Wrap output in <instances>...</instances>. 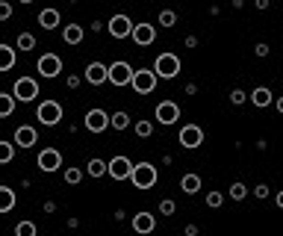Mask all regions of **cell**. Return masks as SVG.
Here are the masks:
<instances>
[{
  "mask_svg": "<svg viewBox=\"0 0 283 236\" xmlns=\"http://www.w3.org/2000/svg\"><path fill=\"white\" fill-rule=\"evenodd\" d=\"M0 56H3V62H0V71H12L15 68V47L12 44H0Z\"/></svg>",
  "mask_w": 283,
  "mask_h": 236,
  "instance_id": "22",
  "label": "cell"
},
{
  "mask_svg": "<svg viewBox=\"0 0 283 236\" xmlns=\"http://www.w3.org/2000/svg\"><path fill=\"white\" fill-rule=\"evenodd\" d=\"M83 127H86L89 133H103L106 127H112V115L94 106V109H89V112H86V118H83Z\"/></svg>",
  "mask_w": 283,
  "mask_h": 236,
  "instance_id": "5",
  "label": "cell"
},
{
  "mask_svg": "<svg viewBox=\"0 0 283 236\" xmlns=\"http://www.w3.org/2000/svg\"><path fill=\"white\" fill-rule=\"evenodd\" d=\"M59 21H62V15H59V9H53V6H47V9L38 12V27H41V30H56Z\"/></svg>",
  "mask_w": 283,
  "mask_h": 236,
  "instance_id": "17",
  "label": "cell"
},
{
  "mask_svg": "<svg viewBox=\"0 0 283 236\" xmlns=\"http://www.w3.org/2000/svg\"><path fill=\"white\" fill-rule=\"evenodd\" d=\"M227 195H230V198H233V201H242V198H245V195H248V186H245V183H239V180H236V183H233V186H230V192H227Z\"/></svg>",
  "mask_w": 283,
  "mask_h": 236,
  "instance_id": "32",
  "label": "cell"
},
{
  "mask_svg": "<svg viewBox=\"0 0 283 236\" xmlns=\"http://www.w3.org/2000/svg\"><path fill=\"white\" fill-rule=\"evenodd\" d=\"M86 174H89V177H103V174H109V163H103V160L94 157L92 163L86 166Z\"/></svg>",
  "mask_w": 283,
  "mask_h": 236,
  "instance_id": "25",
  "label": "cell"
},
{
  "mask_svg": "<svg viewBox=\"0 0 283 236\" xmlns=\"http://www.w3.org/2000/svg\"><path fill=\"white\" fill-rule=\"evenodd\" d=\"M248 101L254 106H269V103H275V95H272V89H266V86H257L251 95H248Z\"/></svg>",
  "mask_w": 283,
  "mask_h": 236,
  "instance_id": "20",
  "label": "cell"
},
{
  "mask_svg": "<svg viewBox=\"0 0 283 236\" xmlns=\"http://www.w3.org/2000/svg\"><path fill=\"white\" fill-rule=\"evenodd\" d=\"M62 38H65V44L77 47V44H83V38H86V30H83L80 24H68V27L62 30Z\"/></svg>",
  "mask_w": 283,
  "mask_h": 236,
  "instance_id": "19",
  "label": "cell"
},
{
  "mask_svg": "<svg viewBox=\"0 0 283 236\" xmlns=\"http://www.w3.org/2000/svg\"><path fill=\"white\" fill-rule=\"evenodd\" d=\"M80 180H83V171H80V169H74V166H71V169H65V183H68V186H77Z\"/></svg>",
  "mask_w": 283,
  "mask_h": 236,
  "instance_id": "33",
  "label": "cell"
},
{
  "mask_svg": "<svg viewBox=\"0 0 283 236\" xmlns=\"http://www.w3.org/2000/svg\"><path fill=\"white\" fill-rule=\"evenodd\" d=\"M133 77H136V71H133V65L130 62H124V59H118V62H112L109 65V83L112 86H133Z\"/></svg>",
  "mask_w": 283,
  "mask_h": 236,
  "instance_id": "7",
  "label": "cell"
},
{
  "mask_svg": "<svg viewBox=\"0 0 283 236\" xmlns=\"http://www.w3.org/2000/svg\"><path fill=\"white\" fill-rule=\"evenodd\" d=\"M35 166H38V171H44V174L59 171V166H62V154H59L56 148H44V151H38Z\"/></svg>",
  "mask_w": 283,
  "mask_h": 236,
  "instance_id": "12",
  "label": "cell"
},
{
  "mask_svg": "<svg viewBox=\"0 0 283 236\" xmlns=\"http://www.w3.org/2000/svg\"><path fill=\"white\" fill-rule=\"evenodd\" d=\"M133 41H136L139 47L154 44V41H157V27H154V24H136V30H133Z\"/></svg>",
  "mask_w": 283,
  "mask_h": 236,
  "instance_id": "16",
  "label": "cell"
},
{
  "mask_svg": "<svg viewBox=\"0 0 283 236\" xmlns=\"http://www.w3.org/2000/svg\"><path fill=\"white\" fill-rule=\"evenodd\" d=\"M133 231L142 234V236L154 234V231H157V219H154V213H136V216H133Z\"/></svg>",
  "mask_w": 283,
  "mask_h": 236,
  "instance_id": "15",
  "label": "cell"
},
{
  "mask_svg": "<svg viewBox=\"0 0 283 236\" xmlns=\"http://www.w3.org/2000/svg\"><path fill=\"white\" fill-rule=\"evenodd\" d=\"M183 234H186V236H198V234H201V228H198V225H186V228H183Z\"/></svg>",
  "mask_w": 283,
  "mask_h": 236,
  "instance_id": "41",
  "label": "cell"
},
{
  "mask_svg": "<svg viewBox=\"0 0 283 236\" xmlns=\"http://www.w3.org/2000/svg\"><path fill=\"white\" fill-rule=\"evenodd\" d=\"M157 21L162 27H174V24H177V12H174V9H162L157 15Z\"/></svg>",
  "mask_w": 283,
  "mask_h": 236,
  "instance_id": "30",
  "label": "cell"
},
{
  "mask_svg": "<svg viewBox=\"0 0 283 236\" xmlns=\"http://www.w3.org/2000/svg\"><path fill=\"white\" fill-rule=\"evenodd\" d=\"M83 80H86V83H92V86H100V83H109V65H103V62H92V65L86 68V74H83Z\"/></svg>",
  "mask_w": 283,
  "mask_h": 236,
  "instance_id": "14",
  "label": "cell"
},
{
  "mask_svg": "<svg viewBox=\"0 0 283 236\" xmlns=\"http://www.w3.org/2000/svg\"><path fill=\"white\" fill-rule=\"evenodd\" d=\"M0 198H3V201H0V213H12V207H15V201H18L15 192H12L9 186H0Z\"/></svg>",
  "mask_w": 283,
  "mask_h": 236,
  "instance_id": "24",
  "label": "cell"
},
{
  "mask_svg": "<svg viewBox=\"0 0 283 236\" xmlns=\"http://www.w3.org/2000/svg\"><path fill=\"white\" fill-rule=\"evenodd\" d=\"M275 109H278V112L283 115V98H278V101H275Z\"/></svg>",
  "mask_w": 283,
  "mask_h": 236,
  "instance_id": "45",
  "label": "cell"
},
{
  "mask_svg": "<svg viewBox=\"0 0 283 236\" xmlns=\"http://www.w3.org/2000/svg\"><path fill=\"white\" fill-rule=\"evenodd\" d=\"M157 180H159L157 166H151V163H136L133 177H130V183H133L136 189H151V186H157Z\"/></svg>",
  "mask_w": 283,
  "mask_h": 236,
  "instance_id": "1",
  "label": "cell"
},
{
  "mask_svg": "<svg viewBox=\"0 0 283 236\" xmlns=\"http://www.w3.org/2000/svg\"><path fill=\"white\" fill-rule=\"evenodd\" d=\"M154 118H157L162 127H171V124H177V118H180V103H174V101L157 103V109H154Z\"/></svg>",
  "mask_w": 283,
  "mask_h": 236,
  "instance_id": "9",
  "label": "cell"
},
{
  "mask_svg": "<svg viewBox=\"0 0 283 236\" xmlns=\"http://www.w3.org/2000/svg\"><path fill=\"white\" fill-rule=\"evenodd\" d=\"M133 30H136V24L127 18V15H121V12H115L109 21H106V33L112 35V38H133Z\"/></svg>",
  "mask_w": 283,
  "mask_h": 236,
  "instance_id": "4",
  "label": "cell"
},
{
  "mask_svg": "<svg viewBox=\"0 0 283 236\" xmlns=\"http://www.w3.org/2000/svg\"><path fill=\"white\" fill-rule=\"evenodd\" d=\"M21 3H32V0H21Z\"/></svg>",
  "mask_w": 283,
  "mask_h": 236,
  "instance_id": "46",
  "label": "cell"
},
{
  "mask_svg": "<svg viewBox=\"0 0 283 236\" xmlns=\"http://www.w3.org/2000/svg\"><path fill=\"white\" fill-rule=\"evenodd\" d=\"M254 6H257V9H269V6H272V0H254Z\"/></svg>",
  "mask_w": 283,
  "mask_h": 236,
  "instance_id": "42",
  "label": "cell"
},
{
  "mask_svg": "<svg viewBox=\"0 0 283 236\" xmlns=\"http://www.w3.org/2000/svg\"><path fill=\"white\" fill-rule=\"evenodd\" d=\"M177 142H180V148H186V151H195V148H201L204 145V127H198V124H186L180 136H177Z\"/></svg>",
  "mask_w": 283,
  "mask_h": 236,
  "instance_id": "11",
  "label": "cell"
},
{
  "mask_svg": "<svg viewBox=\"0 0 283 236\" xmlns=\"http://www.w3.org/2000/svg\"><path fill=\"white\" fill-rule=\"evenodd\" d=\"M35 118H38V124H44V127H56V124L62 121V103H59V101H44V103H38V109H35Z\"/></svg>",
  "mask_w": 283,
  "mask_h": 236,
  "instance_id": "3",
  "label": "cell"
},
{
  "mask_svg": "<svg viewBox=\"0 0 283 236\" xmlns=\"http://www.w3.org/2000/svg\"><path fill=\"white\" fill-rule=\"evenodd\" d=\"M159 83V74L154 68H142V71H136V77H133V89L139 92V95H151L154 89H157Z\"/></svg>",
  "mask_w": 283,
  "mask_h": 236,
  "instance_id": "8",
  "label": "cell"
},
{
  "mask_svg": "<svg viewBox=\"0 0 283 236\" xmlns=\"http://www.w3.org/2000/svg\"><path fill=\"white\" fill-rule=\"evenodd\" d=\"M133 169H136V166H133L127 157H112V160H109V177L118 180V183H121V180H130V177H133Z\"/></svg>",
  "mask_w": 283,
  "mask_h": 236,
  "instance_id": "13",
  "label": "cell"
},
{
  "mask_svg": "<svg viewBox=\"0 0 283 236\" xmlns=\"http://www.w3.org/2000/svg\"><path fill=\"white\" fill-rule=\"evenodd\" d=\"M198 189H201V174H183V177H180V192L195 195Z\"/></svg>",
  "mask_w": 283,
  "mask_h": 236,
  "instance_id": "21",
  "label": "cell"
},
{
  "mask_svg": "<svg viewBox=\"0 0 283 236\" xmlns=\"http://www.w3.org/2000/svg\"><path fill=\"white\" fill-rule=\"evenodd\" d=\"M9 18H12V3L3 0V3H0V21H9Z\"/></svg>",
  "mask_w": 283,
  "mask_h": 236,
  "instance_id": "37",
  "label": "cell"
},
{
  "mask_svg": "<svg viewBox=\"0 0 283 236\" xmlns=\"http://www.w3.org/2000/svg\"><path fill=\"white\" fill-rule=\"evenodd\" d=\"M159 213H162V216H174V213H177V204L171 201V198H162V201H159Z\"/></svg>",
  "mask_w": 283,
  "mask_h": 236,
  "instance_id": "34",
  "label": "cell"
},
{
  "mask_svg": "<svg viewBox=\"0 0 283 236\" xmlns=\"http://www.w3.org/2000/svg\"><path fill=\"white\" fill-rule=\"evenodd\" d=\"M254 53H257V56H269V44H266V41L254 44Z\"/></svg>",
  "mask_w": 283,
  "mask_h": 236,
  "instance_id": "39",
  "label": "cell"
},
{
  "mask_svg": "<svg viewBox=\"0 0 283 236\" xmlns=\"http://www.w3.org/2000/svg\"><path fill=\"white\" fill-rule=\"evenodd\" d=\"M180 68H183V62H180L177 53H159L157 59H154V71H157L159 77H165V80H174L180 74Z\"/></svg>",
  "mask_w": 283,
  "mask_h": 236,
  "instance_id": "2",
  "label": "cell"
},
{
  "mask_svg": "<svg viewBox=\"0 0 283 236\" xmlns=\"http://www.w3.org/2000/svg\"><path fill=\"white\" fill-rule=\"evenodd\" d=\"M12 157H15V145H12V142H0V163L9 166Z\"/></svg>",
  "mask_w": 283,
  "mask_h": 236,
  "instance_id": "29",
  "label": "cell"
},
{
  "mask_svg": "<svg viewBox=\"0 0 283 236\" xmlns=\"http://www.w3.org/2000/svg\"><path fill=\"white\" fill-rule=\"evenodd\" d=\"M221 204H224V195H221V192H210V195H207V207H210V210H219Z\"/></svg>",
  "mask_w": 283,
  "mask_h": 236,
  "instance_id": "35",
  "label": "cell"
},
{
  "mask_svg": "<svg viewBox=\"0 0 283 236\" xmlns=\"http://www.w3.org/2000/svg\"><path fill=\"white\" fill-rule=\"evenodd\" d=\"M275 204H278V210H283V189L275 195Z\"/></svg>",
  "mask_w": 283,
  "mask_h": 236,
  "instance_id": "44",
  "label": "cell"
},
{
  "mask_svg": "<svg viewBox=\"0 0 283 236\" xmlns=\"http://www.w3.org/2000/svg\"><path fill=\"white\" fill-rule=\"evenodd\" d=\"M245 101H248V95H245L242 89H233V92H230V103H233V106H239V103H245Z\"/></svg>",
  "mask_w": 283,
  "mask_h": 236,
  "instance_id": "36",
  "label": "cell"
},
{
  "mask_svg": "<svg viewBox=\"0 0 283 236\" xmlns=\"http://www.w3.org/2000/svg\"><path fill=\"white\" fill-rule=\"evenodd\" d=\"M133 130H136V136H139V139H151V136H154V124L142 118V121H136V124H133Z\"/></svg>",
  "mask_w": 283,
  "mask_h": 236,
  "instance_id": "26",
  "label": "cell"
},
{
  "mask_svg": "<svg viewBox=\"0 0 283 236\" xmlns=\"http://www.w3.org/2000/svg\"><path fill=\"white\" fill-rule=\"evenodd\" d=\"M15 101H18V98H15L12 92H3V95H0V115H3V118H9V115L15 112Z\"/></svg>",
  "mask_w": 283,
  "mask_h": 236,
  "instance_id": "23",
  "label": "cell"
},
{
  "mask_svg": "<svg viewBox=\"0 0 283 236\" xmlns=\"http://www.w3.org/2000/svg\"><path fill=\"white\" fill-rule=\"evenodd\" d=\"M35 71H38V77H47V80L59 77V74H62V56H59V53H44V56H38Z\"/></svg>",
  "mask_w": 283,
  "mask_h": 236,
  "instance_id": "6",
  "label": "cell"
},
{
  "mask_svg": "<svg viewBox=\"0 0 283 236\" xmlns=\"http://www.w3.org/2000/svg\"><path fill=\"white\" fill-rule=\"evenodd\" d=\"M254 195H257V198H269V186H266V183H257V186H254Z\"/></svg>",
  "mask_w": 283,
  "mask_h": 236,
  "instance_id": "38",
  "label": "cell"
},
{
  "mask_svg": "<svg viewBox=\"0 0 283 236\" xmlns=\"http://www.w3.org/2000/svg\"><path fill=\"white\" fill-rule=\"evenodd\" d=\"M35 234H38L35 222H18L15 225V236H35Z\"/></svg>",
  "mask_w": 283,
  "mask_h": 236,
  "instance_id": "28",
  "label": "cell"
},
{
  "mask_svg": "<svg viewBox=\"0 0 283 236\" xmlns=\"http://www.w3.org/2000/svg\"><path fill=\"white\" fill-rule=\"evenodd\" d=\"M186 47H198V35H186Z\"/></svg>",
  "mask_w": 283,
  "mask_h": 236,
  "instance_id": "43",
  "label": "cell"
},
{
  "mask_svg": "<svg viewBox=\"0 0 283 236\" xmlns=\"http://www.w3.org/2000/svg\"><path fill=\"white\" fill-rule=\"evenodd\" d=\"M12 95H15L18 101L30 103V101H35V98H38V83H35L32 77H21V80H15Z\"/></svg>",
  "mask_w": 283,
  "mask_h": 236,
  "instance_id": "10",
  "label": "cell"
},
{
  "mask_svg": "<svg viewBox=\"0 0 283 236\" xmlns=\"http://www.w3.org/2000/svg\"><path fill=\"white\" fill-rule=\"evenodd\" d=\"M15 44H18V47L27 53V50H32V47H35V35H32V33H18Z\"/></svg>",
  "mask_w": 283,
  "mask_h": 236,
  "instance_id": "27",
  "label": "cell"
},
{
  "mask_svg": "<svg viewBox=\"0 0 283 236\" xmlns=\"http://www.w3.org/2000/svg\"><path fill=\"white\" fill-rule=\"evenodd\" d=\"M35 142H38V133H35V127L24 124V127H18V130H15V145H21V148H32Z\"/></svg>",
  "mask_w": 283,
  "mask_h": 236,
  "instance_id": "18",
  "label": "cell"
},
{
  "mask_svg": "<svg viewBox=\"0 0 283 236\" xmlns=\"http://www.w3.org/2000/svg\"><path fill=\"white\" fill-rule=\"evenodd\" d=\"M112 127H115V130H127V127H130V115L121 112V109L112 112Z\"/></svg>",
  "mask_w": 283,
  "mask_h": 236,
  "instance_id": "31",
  "label": "cell"
},
{
  "mask_svg": "<svg viewBox=\"0 0 283 236\" xmlns=\"http://www.w3.org/2000/svg\"><path fill=\"white\" fill-rule=\"evenodd\" d=\"M80 83H83V80H80V77H74V74H71V77H65V86H68V89H77Z\"/></svg>",
  "mask_w": 283,
  "mask_h": 236,
  "instance_id": "40",
  "label": "cell"
}]
</instances>
